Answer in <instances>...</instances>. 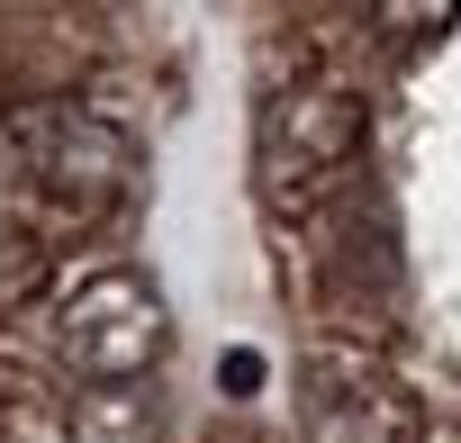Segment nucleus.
I'll list each match as a JSON object with an SVG mask.
<instances>
[{"label": "nucleus", "mask_w": 461, "mask_h": 443, "mask_svg": "<svg viewBox=\"0 0 461 443\" xmlns=\"http://www.w3.org/2000/svg\"><path fill=\"white\" fill-rule=\"evenodd\" d=\"M163 344H172V317L145 272H91L55 317V353L82 389H145Z\"/></svg>", "instance_id": "1"}, {"label": "nucleus", "mask_w": 461, "mask_h": 443, "mask_svg": "<svg viewBox=\"0 0 461 443\" xmlns=\"http://www.w3.org/2000/svg\"><path fill=\"white\" fill-rule=\"evenodd\" d=\"M353 136H362V109L335 91V82H299V91H281L272 100V118H263V163H272V199H317L326 181H335V163L353 154Z\"/></svg>", "instance_id": "2"}, {"label": "nucleus", "mask_w": 461, "mask_h": 443, "mask_svg": "<svg viewBox=\"0 0 461 443\" xmlns=\"http://www.w3.org/2000/svg\"><path fill=\"white\" fill-rule=\"evenodd\" d=\"M154 434H163L154 389H82L64 416V443H154Z\"/></svg>", "instance_id": "3"}, {"label": "nucleus", "mask_w": 461, "mask_h": 443, "mask_svg": "<svg viewBox=\"0 0 461 443\" xmlns=\"http://www.w3.org/2000/svg\"><path fill=\"white\" fill-rule=\"evenodd\" d=\"M371 10H380L389 37H416V28H443L452 19V0H371Z\"/></svg>", "instance_id": "4"}]
</instances>
